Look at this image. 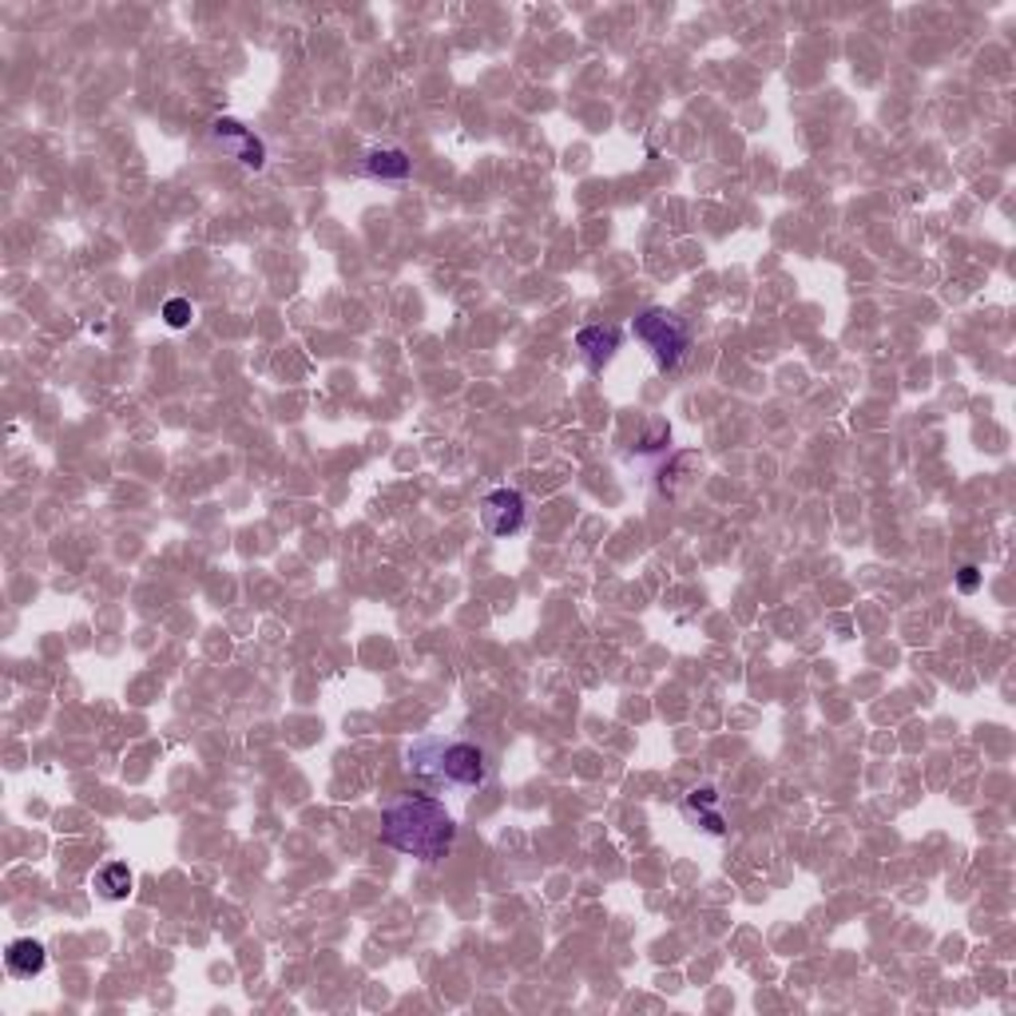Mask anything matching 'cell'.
Here are the masks:
<instances>
[{
  "label": "cell",
  "mask_w": 1016,
  "mask_h": 1016,
  "mask_svg": "<svg viewBox=\"0 0 1016 1016\" xmlns=\"http://www.w3.org/2000/svg\"><path fill=\"white\" fill-rule=\"evenodd\" d=\"M382 842L390 850L437 866L453 850L456 822L445 810V802H437L433 794H405L382 814Z\"/></svg>",
  "instance_id": "obj_1"
},
{
  "label": "cell",
  "mask_w": 1016,
  "mask_h": 1016,
  "mask_svg": "<svg viewBox=\"0 0 1016 1016\" xmlns=\"http://www.w3.org/2000/svg\"><path fill=\"white\" fill-rule=\"evenodd\" d=\"M409 770L437 782V787L473 790L485 787L488 755L477 743H465V738H421V743L409 747Z\"/></svg>",
  "instance_id": "obj_2"
},
{
  "label": "cell",
  "mask_w": 1016,
  "mask_h": 1016,
  "mask_svg": "<svg viewBox=\"0 0 1016 1016\" xmlns=\"http://www.w3.org/2000/svg\"><path fill=\"white\" fill-rule=\"evenodd\" d=\"M635 342L652 353V362L659 370H679V362L691 350V326H687L679 314H671L667 306H647L640 318L632 321Z\"/></svg>",
  "instance_id": "obj_3"
},
{
  "label": "cell",
  "mask_w": 1016,
  "mask_h": 1016,
  "mask_svg": "<svg viewBox=\"0 0 1016 1016\" xmlns=\"http://www.w3.org/2000/svg\"><path fill=\"white\" fill-rule=\"evenodd\" d=\"M211 139H215L230 159H239L247 171H262V167H267V144H262L247 124L230 120V115H218L215 124H211Z\"/></svg>",
  "instance_id": "obj_4"
},
{
  "label": "cell",
  "mask_w": 1016,
  "mask_h": 1016,
  "mask_svg": "<svg viewBox=\"0 0 1016 1016\" xmlns=\"http://www.w3.org/2000/svg\"><path fill=\"white\" fill-rule=\"evenodd\" d=\"M524 520H529V505H524L517 488H493L485 505H481V524L493 537H517L524 529Z\"/></svg>",
  "instance_id": "obj_5"
},
{
  "label": "cell",
  "mask_w": 1016,
  "mask_h": 1016,
  "mask_svg": "<svg viewBox=\"0 0 1016 1016\" xmlns=\"http://www.w3.org/2000/svg\"><path fill=\"white\" fill-rule=\"evenodd\" d=\"M620 342H623V334L616 330V326H584V330L576 334V350H580V358L591 370H603V365L612 362Z\"/></svg>",
  "instance_id": "obj_6"
},
{
  "label": "cell",
  "mask_w": 1016,
  "mask_h": 1016,
  "mask_svg": "<svg viewBox=\"0 0 1016 1016\" xmlns=\"http://www.w3.org/2000/svg\"><path fill=\"white\" fill-rule=\"evenodd\" d=\"M44 964H48V953H44V945L32 941V937H16V941H9V949H4V969H9L16 981H36V977L44 973Z\"/></svg>",
  "instance_id": "obj_7"
},
{
  "label": "cell",
  "mask_w": 1016,
  "mask_h": 1016,
  "mask_svg": "<svg viewBox=\"0 0 1016 1016\" xmlns=\"http://www.w3.org/2000/svg\"><path fill=\"white\" fill-rule=\"evenodd\" d=\"M684 814L687 822H696L699 829H707V834H723L726 829V819L723 810H719V790L715 787H699L687 794L684 802Z\"/></svg>",
  "instance_id": "obj_8"
},
{
  "label": "cell",
  "mask_w": 1016,
  "mask_h": 1016,
  "mask_svg": "<svg viewBox=\"0 0 1016 1016\" xmlns=\"http://www.w3.org/2000/svg\"><path fill=\"white\" fill-rule=\"evenodd\" d=\"M362 171L370 179H382V183H402V179H409L414 163H409V156H405L402 147H374V151L365 156Z\"/></svg>",
  "instance_id": "obj_9"
},
{
  "label": "cell",
  "mask_w": 1016,
  "mask_h": 1016,
  "mask_svg": "<svg viewBox=\"0 0 1016 1016\" xmlns=\"http://www.w3.org/2000/svg\"><path fill=\"white\" fill-rule=\"evenodd\" d=\"M92 885H95V893H100L104 902H124L127 893H132L135 878H132V870H127V861H108V866H100V870H95Z\"/></svg>",
  "instance_id": "obj_10"
},
{
  "label": "cell",
  "mask_w": 1016,
  "mask_h": 1016,
  "mask_svg": "<svg viewBox=\"0 0 1016 1016\" xmlns=\"http://www.w3.org/2000/svg\"><path fill=\"white\" fill-rule=\"evenodd\" d=\"M191 314H195V311H191L188 298H171L163 306V321L171 326V330H183V326H191Z\"/></svg>",
  "instance_id": "obj_11"
},
{
  "label": "cell",
  "mask_w": 1016,
  "mask_h": 1016,
  "mask_svg": "<svg viewBox=\"0 0 1016 1016\" xmlns=\"http://www.w3.org/2000/svg\"><path fill=\"white\" fill-rule=\"evenodd\" d=\"M957 588H961L964 596H973V591L981 588V568H977V564H964V568L957 572Z\"/></svg>",
  "instance_id": "obj_12"
}]
</instances>
